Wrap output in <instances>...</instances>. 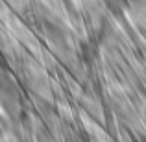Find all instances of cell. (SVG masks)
<instances>
[{
  "label": "cell",
  "instance_id": "obj_1",
  "mask_svg": "<svg viewBox=\"0 0 146 142\" xmlns=\"http://www.w3.org/2000/svg\"><path fill=\"white\" fill-rule=\"evenodd\" d=\"M141 142H146V139H143V140H141Z\"/></svg>",
  "mask_w": 146,
  "mask_h": 142
}]
</instances>
